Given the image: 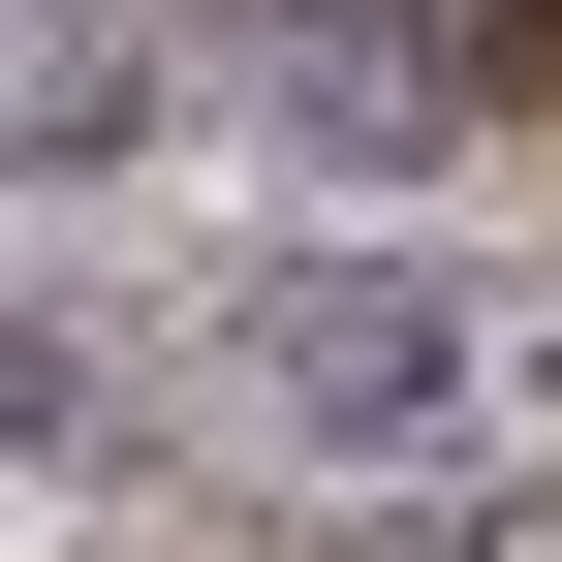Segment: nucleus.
<instances>
[{
    "mask_svg": "<svg viewBox=\"0 0 562 562\" xmlns=\"http://www.w3.org/2000/svg\"><path fill=\"white\" fill-rule=\"evenodd\" d=\"M250 375L313 406V438H438V406H469V281L438 250H281L250 281Z\"/></svg>",
    "mask_w": 562,
    "mask_h": 562,
    "instance_id": "obj_1",
    "label": "nucleus"
},
{
    "mask_svg": "<svg viewBox=\"0 0 562 562\" xmlns=\"http://www.w3.org/2000/svg\"><path fill=\"white\" fill-rule=\"evenodd\" d=\"M250 94L375 188V157H438V125H469V0H281V32H250Z\"/></svg>",
    "mask_w": 562,
    "mask_h": 562,
    "instance_id": "obj_2",
    "label": "nucleus"
},
{
    "mask_svg": "<svg viewBox=\"0 0 562 562\" xmlns=\"http://www.w3.org/2000/svg\"><path fill=\"white\" fill-rule=\"evenodd\" d=\"M125 125H157L125 32H0V157H125Z\"/></svg>",
    "mask_w": 562,
    "mask_h": 562,
    "instance_id": "obj_3",
    "label": "nucleus"
},
{
    "mask_svg": "<svg viewBox=\"0 0 562 562\" xmlns=\"http://www.w3.org/2000/svg\"><path fill=\"white\" fill-rule=\"evenodd\" d=\"M63 438H94V375H63V344L0 313V469H63Z\"/></svg>",
    "mask_w": 562,
    "mask_h": 562,
    "instance_id": "obj_4",
    "label": "nucleus"
},
{
    "mask_svg": "<svg viewBox=\"0 0 562 562\" xmlns=\"http://www.w3.org/2000/svg\"><path fill=\"white\" fill-rule=\"evenodd\" d=\"M469 94H562V0H469Z\"/></svg>",
    "mask_w": 562,
    "mask_h": 562,
    "instance_id": "obj_5",
    "label": "nucleus"
}]
</instances>
